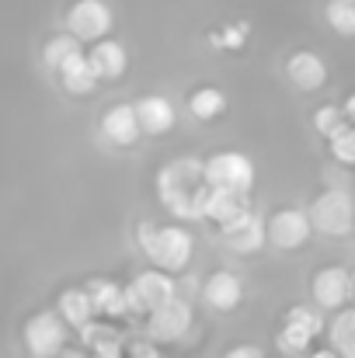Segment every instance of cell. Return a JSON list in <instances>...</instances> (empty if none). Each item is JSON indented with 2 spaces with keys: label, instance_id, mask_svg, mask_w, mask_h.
Here are the masks:
<instances>
[{
  "label": "cell",
  "instance_id": "cell-1",
  "mask_svg": "<svg viewBox=\"0 0 355 358\" xmlns=\"http://www.w3.org/2000/svg\"><path fill=\"white\" fill-rule=\"evenodd\" d=\"M213 185L206 178V160L199 157H174L157 171V199L178 220H206V202Z\"/></svg>",
  "mask_w": 355,
  "mask_h": 358
},
{
  "label": "cell",
  "instance_id": "cell-2",
  "mask_svg": "<svg viewBox=\"0 0 355 358\" xmlns=\"http://www.w3.org/2000/svg\"><path fill=\"white\" fill-rule=\"evenodd\" d=\"M136 243L139 250L164 271H185L188 261H192V250H195V240L192 234L181 227V223H171V227H157V223H139L136 227Z\"/></svg>",
  "mask_w": 355,
  "mask_h": 358
},
{
  "label": "cell",
  "instance_id": "cell-3",
  "mask_svg": "<svg viewBox=\"0 0 355 358\" xmlns=\"http://www.w3.org/2000/svg\"><path fill=\"white\" fill-rule=\"evenodd\" d=\"M314 230L324 237H349L355 230V199L349 188H328L310 206Z\"/></svg>",
  "mask_w": 355,
  "mask_h": 358
},
{
  "label": "cell",
  "instance_id": "cell-4",
  "mask_svg": "<svg viewBox=\"0 0 355 358\" xmlns=\"http://www.w3.org/2000/svg\"><path fill=\"white\" fill-rule=\"evenodd\" d=\"M67 338H70V320L60 310H39L25 324V345L35 358H56L60 352H67Z\"/></svg>",
  "mask_w": 355,
  "mask_h": 358
},
{
  "label": "cell",
  "instance_id": "cell-5",
  "mask_svg": "<svg viewBox=\"0 0 355 358\" xmlns=\"http://www.w3.org/2000/svg\"><path fill=\"white\" fill-rule=\"evenodd\" d=\"M125 292H129V306H132V313L150 317L157 306H164L167 299L178 296V282H174V271L146 268V271H139V275L125 285Z\"/></svg>",
  "mask_w": 355,
  "mask_h": 358
},
{
  "label": "cell",
  "instance_id": "cell-6",
  "mask_svg": "<svg viewBox=\"0 0 355 358\" xmlns=\"http://www.w3.org/2000/svg\"><path fill=\"white\" fill-rule=\"evenodd\" d=\"M206 178H209L213 188H230V192L251 195L258 171H254V160L247 153H240V150H220V153H213L206 160Z\"/></svg>",
  "mask_w": 355,
  "mask_h": 358
},
{
  "label": "cell",
  "instance_id": "cell-7",
  "mask_svg": "<svg viewBox=\"0 0 355 358\" xmlns=\"http://www.w3.org/2000/svg\"><path fill=\"white\" fill-rule=\"evenodd\" d=\"M310 296L321 310H345L355 303V275L345 264H328L310 278Z\"/></svg>",
  "mask_w": 355,
  "mask_h": 358
},
{
  "label": "cell",
  "instance_id": "cell-8",
  "mask_svg": "<svg viewBox=\"0 0 355 358\" xmlns=\"http://www.w3.org/2000/svg\"><path fill=\"white\" fill-rule=\"evenodd\" d=\"M116 24V14L105 0H74L67 10V28L81 38V42H102L109 38Z\"/></svg>",
  "mask_w": 355,
  "mask_h": 358
},
{
  "label": "cell",
  "instance_id": "cell-9",
  "mask_svg": "<svg viewBox=\"0 0 355 358\" xmlns=\"http://www.w3.org/2000/svg\"><path fill=\"white\" fill-rule=\"evenodd\" d=\"M321 331H324L321 306H289L275 341H279L282 352H307Z\"/></svg>",
  "mask_w": 355,
  "mask_h": 358
},
{
  "label": "cell",
  "instance_id": "cell-10",
  "mask_svg": "<svg viewBox=\"0 0 355 358\" xmlns=\"http://www.w3.org/2000/svg\"><path fill=\"white\" fill-rule=\"evenodd\" d=\"M192 331V303L174 296L167 299L164 306H157L150 317H146V334L160 345H171V341H181L185 334Z\"/></svg>",
  "mask_w": 355,
  "mask_h": 358
},
{
  "label": "cell",
  "instance_id": "cell-11",
  "mask_svg": "<svg viewBox=\"0 0 355 358\" xmlns=\"http://www.w3.org/2000/svg\"><path fill=\"white\" fill-rule=\"evenodd\" d=\"M314 234V220L307 209L286 206L279 213L268 216V243H275L279 250H300Z\"/></svg>",
  "mask_w": 355,
  "mask_h": 358
},
{
  "label": "cell",
  "instance_id": "cell-12",
  "mask_svg": "<svg viewBox=\"0 0 355 358\" xmlns=\"http://www.w3.org/2000/svg\"><path fill=\"white\" fill-rule=\"evenodd\" d=\"M223 243L234 254H258L268 243V220H261L258 213H240L234 223L223 227Z\"/></svg>",
  "mask_w": 355,
  "mask_h": 358
},
{
  "label": "cell",
  "instance_id": "cell-13",
  "mask_svg": "<svg viewBox=\"0 0 355 358\" xmlns=\"http://www.w3.org/2000/svg\"><path fill=\"white\" fill-rule=\"evenodd\" d=\"M286 77H289V84H293L296 91L314 94V91H321V87L328 84V63H324L317 52L300 49V52H293V56L286 59Z\"/></svg>",
  "mask_w": 355,
  "mask_h": 358
},
{
  "label": "cell",
  "instance_id": "cell-14",
  "mask_svg": "<svg viewBox=\"0 0 355 358\" xmlns=\"http://www.w3.org/2000/svg\"><path fill=\"white\" fill-rule=\"evenodd\" d=\"M202 299L209 303V310L216 313H234L244 303V282L234 271H213L202 285Z\"/></svg>",
  "mask_w": 355,
  "mask_h": 358
},
{
  "label": "cell",
  "instance_id": "cell-15",
  "mask_svg": "<svg viewBox=\"0 0 355 358\" xmlns=\"http://www.w3.org/2000/svg\"><path fill=\"white\" fill-rule=\"evenodd\" d=\"M102 132L112 146H132L143 132V122L136 105H112L105 115H102Z\"/></svg>",
  "mask_w": 355,
  "mask_h": 358
},
{
  "label": "cell",
  "instance_id": "cell-16",
  "mask_svg": "<svg viewBox=\"0 0 355 358\" xmlns=\"http://www.w3.org/2000/svg\"><path fill=\"white\" fill-rule=\"evenodd\" d=\"M56 73H60L63 91H67V94H77V98L91 94V91L102 84V77H98V70H95V63H91V56H88L84 49H81L77 56H70Z\"/></svg>",
  "mask_w": 355,
  "mask_h": 358
},
{
  "label": "cell",
  "instance_id": "cell-17",
  "mask_svg": "<svg viewBox=\"0 0 355 358\" xmlns=\"http://www.w3.org/2000/svg\"><path fill=\"white\" fill-rule=\"evenodd\" d=\"M136 112H139V122H143V132H146V136H164V132H171L174 122H178L174 105H171L164 94H143V98L136 101Z\"/></svg>",
  "mask_w": 355,
  "mask_h": 358
},
{
  "label": "cell",
  "instance_id": "cell-18",
  "mask_svg": "<svg viewBox=\"0 0 355 358\" xmlns=\"http://www.w3.org/2000/svg\"><path fill=\"white\" fill-rule=\"evenodd\" d=\"M88 289H91V299H95L98 317H125V313H132L129 292L118 282H112V278H91Z\"/></svg>",
  "mask_w": 355,
  "mask_h": 358
},
{
  "label": "cell",
  "instance_id": "cell-19",
  "mask_svg": "<svg viewBox=\"0 0 355 358\" xmlns=\"http://www.w3.org/2000/svg\"><path fill=\"white\" fill-rule=\"evenodd\" d=\"M88 56H91V63H95V70H98L102 80H118V77L129 70V52H125V45L116 42V38L95 42Z\"/></svg>",
  "mask_w": 355,
  "mask_h": 358
},
{
  "label": "cell",
  "instance_id": "cell-20",
  "mask_svg": "<svg viewBox=\"0 0 355 358\" xmlns=\"http://www.w3.org/2000/svg\"><path fill=\"white\" fill-rule=\"evenodd\" d=\"M240 213H247V195L244 192H230V188H213L209 202H206V220L216 223L220 230L227 223H234Z\"/></svg>",
  "mask_w": 355,
  "mask_h": 358
},
{
  "label": "cell",
  "instance_id": "cell-21",
  "mask_svg": "<svg viewBox=\"0 0 355 358\" xmlns=\"http://www.w3.org/2000/svg\"><path fill=\"white\" fill-rule=\"evenodd\" d=\"M60 313L70 320V327H88V324L98 317L95 299H91V289H88V285L63 289V292H60Z\"/></svg>",
  "mask_w": 355,
  "mask_h": 358
},
{
  "label": "cell",
  "instance_id": "cell-22",
  "mask_svg": "<svg viewBox=\"0 0 355 358\" xmlns=\"http://www.w3.org/2000/svg\"><path fill=\"white\" fill-rule=\"evenodd\" d=\"M188 112L199 122H213L227 112V94L220 87H195L188 94Z\"/></svg>",
  "mask_w": 355,
  "mask_h": 358
},
{
  "label": "cell",
  "instance_id": "cell-23",
  "mask_svg": "<svg viewBox=\"0 0 355 358\" xmlns=\"http://www.w3.org/2000/svg\"><path fill=\"white\" fill-rule=\"evenodd\" d=\"M328 334H331V345L338 348V355L355 358V303L335 313V324L328 327Z\"/></svg>",
  "mask_w": 355,
  "mask_h": 358
},
{
  "label": "cell",
  "instance_id": "cell-24",
  "mask_svg": "<svg viewBox=\"0 0 355 358\" xmlns=\"http://www.w3.org/2000/svg\"><path fill=\"white\" fill-rule=\"evenodd\" d=\"M81 45H84V42H81L74 31H67V35H53V38L42 45V59H46V66H49V70H60L70 56H77V52H81Z\"/></svg>",
  "mask_w": 355,
  "mask_h": 358
},
{
  "label": "cell",
  "instance_id": "cell-25",
  "mask_svg": "<svg viewBox=\"0 0 355 358\" xmlns=\"http://www.w3.org/2000/svg\"><path fill=\"white\" fill-rule=\"evenodd\" d=\"M328 24L345 35V38H355V0H331L328 3Z\"/></svg>",
  "mask_w": 355,
  "mask_h": 358
},
{
  "label": "cell",
  "instance_id": "cell-26",
  "mask_svg": "<svg viewBox=\"0 0 355 358\" xmlns=\"http://www.w3.org/2000/svg\"><path fill=\"white\" fill-rule=\"evenodd\" d=\"M328 146H331V157H335L338 164L355 167V122L352 125H342V129L328 139Z\"/></svg>",
  "mask_w": 355,
  "mask_h": 358
},
{
  "label": "cell",
  "instance_id": "cell-27",
  "mask_svg": "<svg viewBox=\"0 0 355 358\" xmlns=\"http://www.w3.org/2000/svg\"><path fill=\"white\" fill-rule=\"evenodd\" d=\"M345 125V108H335V105H321L317 112H314V129L324 136V139H331L338 129Z\"/></svg>",
  "mask_w": 355,
  "mask_h": 358
},
{
  "label": "cell",
  "instance_id": "cell-28",
  "mask_svg": "<svg viewBox=\"0 0 355 358\" xmlns=\"http://www.w3.org/2000/svg\"><path fill=\"white\" fill-rule=\"evenodd\" d=\"M95 358H129V352H122V338H112V341H102L91 348Z\"/></svg>",
  "mask_w": 355,
  "mask_h": 358
},
{
  "label": "cell",
  "instance_id": "cell-29",
  "mask_svg": "<svg viewBox=\"0 0 355 358\" xmlns=\"http://www.w3.org/2000/svg\"><path fill=\"white\" fill-rule=\"evenodd\" d=\"M160 345V341H157ZM153 345V338L150 341H136L132 348H129V358H164V352Z\"/></svg>",
  "mask_w": 355,
  "mask_h": 358
},
{
  "label": "cell",
  "instance_id": "cell-30",
  "mask_svg": "<svg viewBox=\"0 0 355 358\" xmlns=\"http://www.w3.org/2000/svg\"><path fill=\"white\" fill-rule=\"evenodd\" d=\"M223 358H265V352H261L258 345H234Z\"/></svg>",
  "mask_w": 355,
  "mask_h": 358
},
{
  "label": "cell",
  "instance_id": "cell-31",
  "mask_svg": "<svg viewBox=\"0 0 355 358\" xmlns=\"http://www.w3.org/2000/svg\"><path fill=\"white\" fill-rule=\"evenodd\" d=\"M345 119L355 122V91L349 94V98H345Z\"/></svg>",
  "mask_w": 355,
  "mask_h": 358
},
{
  "label": "cell",
  "instance_id": "cell-32",
  "mask_svg": "<svg viewBox=\"0 0 355 358\" xmlns=\"http://www.w3.org/2000/svg\"><path fill=\"white\" fill-rule=\"evenodd\" d=\"M310 358H342V355H338V348L331 345V348H324V352H314Z\"/></svg>",
  "mask_w": 355,
  "mask_h": 358
},
{
  "label": "cell",
  "instance_id": "cell-33",
  "mask_svg": "<svg viewBox=\"0 0 355 358\" xmlns=\"http://www.w3.org/2000/svg\"><path fill=\"white\" fill-rule=\"evenodd\" d=\"M56 358H95V355H84V352H60Z\"/></svg>",
  "mask_w": 355,
  "mask_h": 358
}]
</instances>
